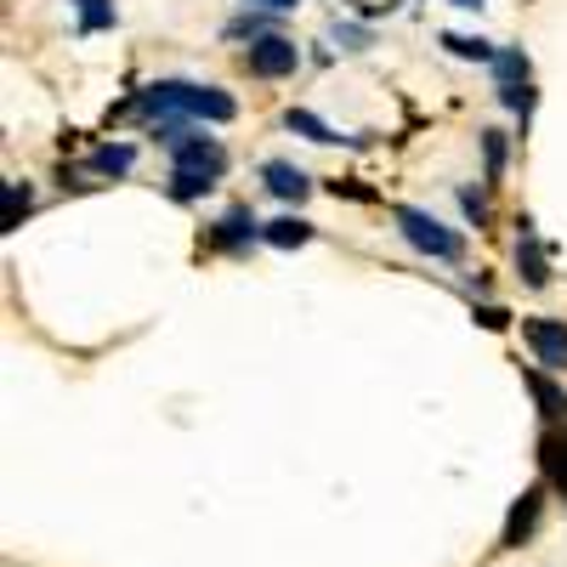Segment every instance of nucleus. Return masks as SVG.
Wrapping results in <instances>:
<instances>
[{"label":"nucleus","instance_id":"f257e3e1","mask_svg":"<svg viewBox=\"0 0 567 567\" xmlns=\"http://www.w3.org/2000/svg\"><path fill=\"white\" fill-rule=\"evenodd\" d=\"M142 114H159V120H171V114H182V120H233L239 114V103L227 97L221 85H187V80H159V85H148L142 91Z\"/></svg>","mask_w":567,"mask_h":567},{"label":"nucleus","instance_id":"f03ea898","mask_svg":"<svg viewBox=\"0 0 567 567\" xmlns=\"http://www.w3.org/2000/svg\"><path fill=\"white\" fill-rule=\"evenodd\" d=\"M398 227H403V239H409L420 256L460 261V233H449L432 210H414V205H403V210H398Z\"/></svg>","mask_w":567,"mask_h":567},{"label":"nucleus","instance_id":"7ed1b4c3","mask_svg":"<svg viewBox=\"0 0 567 567\" xmlns=\"http://www.w3.org/2000/svg\"><path fill=\"white\" fill-rule=\"evenodd\" d=\"M245 69H250L256 80H284V74H296V69H301V45H296V40H284V34L250 40Z\"/></svg>","mask_w":567,"mask_h":567},{"label":"nucleus","instance_id":"20e7f679","mask_svg":"<svg viewBox=\"0 0 567 567\" xmlns=\"http://www.w3.org/2000/svg\"><path fill=\"white\" fill-rule=\"evenodd\" d=\"M171 154H176V171H187V176H205V182H216V176L227 171L221 142H210V136H194V142H182V148H171Z\"/></svg>","mask_w":567,"mask_h":567},{"label":"nucleus","instance_id":"39448f33","mask_svg":"<svg viewBox=\"0 0 567 567\" xmlns=\"http://www.w3.org/2000/svg\"><path fill=\"white\" fill-rule=\"evenodd\" d=\"M528 347H534V358L545 363V369H567V323H556V318H528Z\"/></svg>","mask_w":567,"mask_h":567},{"label":"nucleus","instance_id":"423d86ee","mask_svg":"<svg viewBox=\"0 0 567 567\" xmlns=\"http://www.w3.org/2000/svg\"><path fill=\"white\" fill-rule=\"evenodd\" d=\"M261 182H267V194L296 199V205L312 194V176H307L301 165H290V159H267V165H261Z\"/></svg>","mask_w":567,"mask_h":567},{"label":"nucleus","instance_id":"0eeeda50","mask_svg":"<svg viewBox=\"0 0 567 567\" xmlns=\"http://www.w3.org/2000/svg\"><path fill=\"white\" fill-rule=\"evenodd\" d=\"M261 239H267V245H278V250H296V245H307V239H312V221H301V216H278V221H267V227H261Z\"/></svg>","mask_w":567,"mask_h":567},{"label":"nucleus","instance_id":"6e6552de","mask_svg":"<svg viewBox=\"0 0 567 567\" xmlns=\"http://www.w3.org/2000/svg\"><path fill=\"white\" fill-rule=\"evenodd\" d=\"M261 233V221L250 216V210H227L221 221H216V245H227V250H239L245 239H256Z\"/></svg>","mask_w":567,"mask_h":567},{"label":"nucleus","instance_id":"1a4fd4ad","mask_svg":"<svg viewBox=\"0 0 567 567\" xmlns=\"http://www.w3.org/2000/svg\"><path fill=\"white\" fill-rule=\"evenodd\" d=\"M516 267H523V278L534 284V290L550 278V267H545V256H539V245H534V221H523V239H516Z\"/></svg>","mask_w":567,"mask_h":567},{"label":"nucleus","instance_id":"9d476101","mask_svg":"<svg viewBox=\"0 0 567 567\" xmlns=\"http://www.w3.org/2000/svg\"><path fill=\"white\" fill-rule=\"evenodd\" d=\"M539 499H545V488H528L523 494V505H516L511 523H505V545H523V534L534 528V516H539Z\"/></svg>","mask_w":567,"mask_h":567},{"label":"nucleus","instance_id":"9b49d317","mask_svg":"<svg viewBox=\"0 0 567 567\" xmlns=\"http://www.w3.org/2000/svg\"><path fill=\"white\" fill-rule=\"evenodd\" d=\"M443 45H449L454 58H471V63H494V58H499L483 34H443Z\"/></svg>","mask_w":567,"mask_h":567},{"label":"nucleus","instance_id":"f8f14e48","mask_svg":"<svg viewBox=\"0 0 567 567\" xmlns=\"http://www.w3.org/2000/svg\"><path fill=\"white\" fill-rule=\"evenodd\" d=\"M284 125H290V131H301L307 142H341L336 131H329L318 114H307V109H290V114H284Z\"/></svg>","mask_w":567,"mask_h":567},{"label":"nucleus","instance_id":"ddd939ff","mask_svg":"<svg viewBox=\"0 0 567 567\" xmlns=\"http://www.w3.org/2000/svg\"><path fill=\"white\" fill-rule=\"evenodd\" d=\"M131 159H136V154L120 142V148H97V154H91V171H97V176H125Z\"/></svg>","mask_w":567,"mask_h":567},{"label":"nucleus","instance_id":"4468645a","mask_svg":"<svg viewBox=\"0 0 567 567\" xmlns=\"http://www.w3.org/2000/svg\"><path fill=\"white\" fill-rule=\"evenodd\" d=\"M528 392L539 398V409H545L550 420H561V414H567V398H561V392L545 381V374H534V369H528Z\"/></svg>","mask_w":567,"mask_h":567},{"label":"nucleus","instance_id":"2eb2a0df","mask_svg":"<svg viewBox=\"0 0 567 567\" xmlns=\"http://www.w3.org/2000/svg\"><path fill=\"white\" fill-rule=\"evenodd\" d=\"M80 29H109L114 23V0H74Z\"/></svg>","mask_w":567,"mask_h":567},{"label":"nucleus","instance_id":"dca6fc26","mask_svg":"<svg viewBox=\"0 0 567 567\" xmlns=\"http://www.w3.org/2000/svg\"><path fill=\"white\" fill-rule=\"evenodd\" d=\"M494 74H499V85H523L528 80V58L523 52H499L494 58Z\"/></svg>","mask_w":567,"mask_h":567},{"label":"nucleus","instance_id":"f3484780","mask_svg":"<svg viewBox=\"0 0 567 567\" xmlns=\"http://www.w3.org/2000/svg\"><path fill=\"white\" fill-rule=\"evenodd\" d=\"M29 205H34L29 182H7V227H18V221L29 216Z\"/></svg>","mask_w":567,"mask_h":567},{"label":"nucleus","instance_id":"a211bd4d","mask_svg":"<svg viewBox=\"0 0 567 567\" xmlns=\"http://www.w3.org/2000/svg\"><path fill=\"white\" fill-rule=\"evenodd\" d=\"M205 187H216V182H205V176H187V171H176V176H171V194H176V199H199Z\"/></svg>","mask_w":567,"mask_h":567},{"label":"nucleus","instance_id":"6ab92c4d","mask_svg":"<svg viewBox=\"0 0 567 567\" xmlns=\"http://www.w3.org/2000/svg\"><path fill=\"white\" fill-rule=\"evenodd\" d=\"M499 103H505V109H516V114H528V109H534L528 80H523V85H499Z\"/></svg>","mask_w":567,"mask_h":567},{"label":"nucleus","instance_id":"aec40b11","mask_svg":"<svg viewBox=\"0 0 567 567\" xmlns=\"http://www.w3.org/2000/svg\"><path fill=\"white\" fill-rule=\"evenodd\" d=\"M483 148H488V176L505 171V136L499 131H483Z\"/></svg>","mask_w":567,"mask_h":567},{"label":"nucleus","instance_id":"412c9836","mask_svg":"<svg viewBox=\"0 0 567 567\" xmlns=\"http://www.w3.org/2000/svg\"><path fill=\"white\" fill-rule=\"evenodd\" d=\"M460 205H465V216H477V221L488 216V199L477 194V187H465V194H460Z\"/></svg>","mask_w":567,"mask_h":567},{"label":"nucleus","instance_id":"4be33fe9","mask_svg":"<svg viewBox=\"0 0 567 567\" xmlns=\"http://www.w3.org/2000/svg\"><path fill=\"white\" fill-rule=\"evenodd\" d=\"M336 40H347L352 52H363V45H369V34H363L358 23H336Z\"/></svg>","mask_w":567,"mask_h":567},{"label":"nucleus","instance_id":"5701e85b","mask_svg":"<svg viewBox=\"0 0 567 567\" xmlns=\"http://www.w3.org/2000/svg\"><path fill=\"white\" fill-rule=\"evenodd\" d=\"M245 7H261V12H296L301 0H245Z\"/></svg>","mask_w":567,"mask_h":567},{"label":"nucleus","instance_id":"b1692460","mask_svg":"<svg viewBox=\"0 0 567 567\" xmlns=\"http://www.w3.org/2000/svg\"><path fill=\"white\" fill-rule=\"evenodd\" d=\"M449 7H465V12H477V7H488V0H449Z\"/></svg>","mask_w":567,"mask_h":567}]
</instances>
